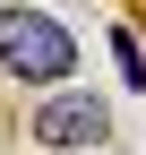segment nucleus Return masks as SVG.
I'll return each instance as SVG.
<instances>
[{
	"label": "nucleus",
	"mask_w": 146,
	"mask_h": 155,
	"mask_svg": "<svg viewBox=\"0 0 146 155\" xmlns=\"http://www.w3.org/2000/svg\"><path fill=\"white\" fill-rule=\"evenodd\" d=\"M26 138H34V147H52V155H86V147L112 138V112H103L95 95H52V104L34 112Z\"/></svg>",
	"instance_id": "f03ea898"
},
{
	"label": "nucleus",
	"mask_w": 146,
	"mask_h": 155,
	"mask_svg": "<svg viewBox=\"0 0 146 155\" xmlns=\"http://www.w3.org/2000/svg\"><path fill=\"white\" fill-rule=\"evenodd\" d=\"M0 69H9L17 86H60V78L78 69V43H69V26L43 17V9H0Z\"/></svg>",
	"instance_id": "f257e3e1"
},
{
	"label": "nucleus",
	"mask_w": 146,
	"mask_h": 155,
	"mask_svg": "<svg viewBox=\"0 0 146 155\" xmlns=\"http://www.w3.org/2000/svg\"><path fill=\"white\" fill-rule=\"evenodd\" d=\"M112 61H120V86H138V95H146V43H138L129 26H112Z\"/></svg>",
	"instance_id": "7ed1b4c3"
}]
</instances>
